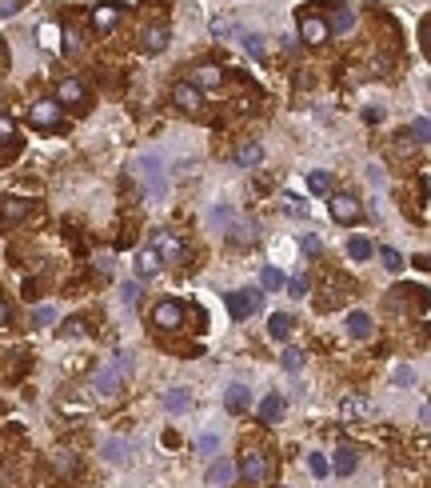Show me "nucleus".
I'll return each instance as SVG.
<instances>
[{
    "label": "nucleus",
    "mask_w": 431,
    "mask_h": 488,
    "mask_svg": "<svg viewBox=\"0 0 431 488\" xmlns=\"http://www.w3.org/2000/svg\"><path fill=\"white\" fill-rule=\"evenodd\" d=\"M239 476L248 480V485H268L271 480V456L264 448H248V453L239 456Z\"/></svg>",
    "instance_id": "obj_1"
},
{
    "label": "nucleus",
    "mask_w": 431,
    "mask_h": 488,
    "mask_svg": "<svg viewBox=\"0 0 431 488\" xmlns=\"http://www.w3.org/2000/svg\"><path fill=\"white\" fill-rule=\"evenodd\" d=\"M184 325V304L180 300H160L156 309H152V328H164V332H172V328Z\"/></svg>",
    "instance_id": "obj_2"
},
{
    "label": "nucleus",
    "mask_w": 431,
    "mask_h": 488,
    "mask_svg": "<svg viewBox=\"0 0 431 488\" xmlns=\"http://www.w3.org/2000/svg\"><path fill=\"white\" fill-rule=\"evenodd\" d=\"M28 120L36 124V129H64L60 124V104L52 97H44V100H36L28 108Z\"/></svg>",
    "instance_id": "obj_3"
},
{
    "label": "nucleus",
    "mask_w": 431,
    "mask_h": 488,
    "mask_svg": "<svg viewBox=\"0 0 431 488\" xmlns=\"http://www.w3.org/2000/svg\"><path fill=\"white\" fill-rule=\"evenodd\" d=\"M128 373V360L124 357H116L108 364V368H100V373L92 376V389L100 392V396H112V392H116V384H120V376Z\"/></svg>",
    "instance_id": "obj_4"
},
{
    "label": "nucleus",
    "mask_w": 431,
    "mask_h": 488,
    "mask_svg": "<svg viewBox=\"0 0 431 488\" xmlns=\"http://www.w3.org/2000/svg\"><path fill=\"white\" fill-rule=\"evenodd\" d=\"M152 248H156L160 264H180L184 261V244L176 241L172 232H156V236H152Z\"/></svg>",
    "instance_id": "obj_5"
},
{
    "label": "nucleus",
    "mask_w": 431,
    "mask_h": 488,
    "mask_svg": "<svg viewBox=\"0 0 431 488\" xmlns=\"http://www.w3.org/2000/svg\"><path fill=\"white\" fill-rule=\"evenodd\" d=\"M52 100H56V104H68V108H76V113L84 108V104H88V97H84V84H80L76 76H64Z\"/></svg>",
    "instance_id": "obj_6"
},
{
    "label": "nucleus",
    "mask_w": 431,
    "mask_h": 488,
    "mask_svg": "<svg viewBox=\"0 0 431 488\" xmlns=\"http://www.w3.org/2000/svg\"><path fill=\"white\" fill-rule=\"evenodd\" d=\"M255 309H260V293H228V312L236 320H248Z\"/></svg>",
    "instance_id": "obj_7"
},
{
    "label": "nucleus",
    "mask_w": 431,
    "mask_h": 488,
    "mask_svg": "<svg viewBox=\"0 0 431 488\" xmlns=\"http://www.w3.org/2000/svg\"><path fill=\"white\" fill-rule=\"evenodd\" d=\"M172 104H176V108H184V113H196V108L204 104V97H200V88H196V84L180 81L172 88Z\"/></svg>",
    "instance_id": "obj_8"
},
{
    "label": "nucleus",
    "mask_w": 431,
    "mask_h": 488,
    "mask_svg": "<svg viewBox=\"0 0 431 488\" xmlns=\"http://www.w3.org/2000/svg\"><path fill=\"white\" fill-rule=\"evenodd\" d=\"M332 216L339 225H351V220H360V200L348 193H335L332 196Z\"/></svg>",
    "instance_id": "obj_9"
},
{
    "label": "nucleus",
    "mask_w": 431,
    "mask_h": 488,
    "mask_svg": "<svg viewBox=\"0 0 431 488\" xmlns=\"http://www.w3.org/2000/svg\"><path fill=\"white\" fill-rule=\"evenodd\" d=\"M136 172H140L144 177V188H148V193H164V172H160V161H152V156H144L140 164H136Z\"/></svg>",
    "instance_id": "obj_10"
},
{
    "label": "nucleus",
    "mask_w": 431,
    "mask_h": 488,
    "mask_svg": "<svg viewBox=\"0 0 431 488\" xmlns=\"http://www.w3.org/2000/svg\"><path fill=\"white\" fill-rule=\"evenodd\" d=\"M24 216H28V200L24 196H4L0 200V220L4 225H20Z\"/></svg>",
    "instance_id": "obj_11"
},
{
    "label": "nucleus",
    "mask_w": 431,
    "mask_h": 488,
    "mask_svg": "<svg viewBox=\"0 0 431 488\" xmlns=\"http://www.w3.org/2000/svg\"><path fill=\"white\" fill-rule=\"evenodd\" d=\"M168 40H172L168 24H152V29H144V33H140L144 52H164V49H168Z\"/></svg>",
    "instance_id": "obj_12"
},
{
    "label": "nucleus",
    "mask_w": 431,
    "mask_h": 488,
    "mask_svg": "<svg viewBox=\"0 0 431 488\" xmlns=\"http://www.w3.org/2000/svg\"><path fill=\"white\" fill-rule=\"evenodd\" d=\"M116 20H120V4H112V0H100V4L92 8V29H100V33H108Z\"/></svg>",
    "instance_id": "obj_13"
},
{
    "label": "nucleus",
    "mask_w": 431,
    "mask_h": 488,
    "mask_svg": "<svg viewBox=\"0 0 431 488\" xmlns=\"http://www.w3.org/2000/svg\"><path fill=\"white\" fill-rule=\"evenodd\" d=\"M300 40H307V44H323V40H328V24H323V17H300Z\"/></svg>",
    "instance_id": "obj_14"
},
{
    "label": "nucleus",
    "mask_w": 431,
    "mask_h": 488,
    "mask_svg": "<svg viewBox=\"0 0 431 488\" xmlns=\"http://www.w3.org/2000/svg\"><path fill=\"white\" fill-rule=\"evenodd\" d=\"M355 460H360V453H355L351 444H339L328 464H332V472H339V476H351V472H355Z\"/></svg>",
    "instance_id": "obj_15"
},
{
    "label": "nucleus",
    "mask_w": 431,
    "mask_h": 488,
    "mask_svg": "<svg viewBox=\"0 0 431 488\" xmlns=\"http://www.w3.org/2000/svg\"><path fill=\"white\" fill-rule=\"evenodd\" d=\"M367 412H371V400H367V396H344V400H339V416H344V421H360Z\"/></svg>",
    "instance_id": "obj_16"
},
{
    "label": "nucleus",
    "mask_w": 431,
    "mask_h": 488,
    "mask_svg": "<svg viewBox=\"0 0 431 488\" xmlns=\"http://www.w3.org/2000/svg\"><path fill=\"white\" fill-rule=\"evenodd\" d=\"M323 24H328V33H348L351 24H355V13H351L348 4H335L332 17L323 20Z\"/></svg>",
    "instance_id": "obj_17"
},
{
    "label": "nucleus",
    "mask_w": 431,
    "mask_h": 488,
    "mask_svg": "<svg viewBox=\"0 0 431 488\" xmlns=\"http://www.w3.org/2000/svg\"><path fill=\"white\" fill-rule=\"evenodd\" d=\"M156 268H160L156 248H152V244H144L140 252H136V273H140V277H156Z\"/></svg>",
    "instance_id": "obj_18"
},
{
    "label": "nucleus",
    "mask_w": 431,
    "mask_h": 488,
    "mask_svg": "<svg viewBox=\"0 0 431 488\" xmlns=\"http://www.w3.org/2000/svg\"><path fill=\"white\" fill-rule=\"evenodd\" d=\"M188 84H196V88H216V84H220V68H216V65L192 68V81Z\"/></svg>",
    "instance_id": "obj_19"
},
{
    "label": "nucleus",
    "mask_w": 431,
    "mask_h": 488,
    "mask_svg": "<svg viewBox=\"0 0 431 488\" xmlns=\"http://www.w3.org/2000/svg\"><path fill=\"white\" fill-rule=\"evenodd\" d=\"M348 332L351 336H355V341H367V336H371V316H367V312H348Z\"/></svg>",
    "instance_id": "obj_20"
},
{
    "label": "nucleus",
    "mask_w": 431,
    "mask_h": 488,
    "mask_svg": "<svg viewBox=\"0 0 431 488\" xmlns=\"http://www.w3.org/2000/svg\"><path fill=\"white\" fill-rule=\"evenodd\" d=\"M291 328H296V320H291L287 312H276V316L268 320V336H271V341H287V332H291Z\"/></svg>",
    "instance_id": "obj_21"
},
{
    "label": "nucleus",
    "mask_w": 431,
    "mask_h": 488,
    "mask_svg": "<svg viewBox=\"0 0 431 488\" xmlns=\"http://www.w3.org/2000/svg\"><path fill=\"white\" fill-rule=\"evenodd\" d=\"M223 408H228V412H244V408H248V389H244V384H232V389L223 392Z\"/></svg>",
    "instance_id": "obj_22"
},
{
    "label": "nucleus",
    "mask_w": 431,
    "mask_h": 488,
    "mask_svg": "<svg viewBox=\"0 0 431 488\" xmlns=\"http://www.w3.org/2000/svg\"><path fill=\"white\" fill-rule=\"evenodd\" d=\"M16 148V124L8 116H0V156H12Z\"/></svg>",
    "instance_id": "obj_23"
},
{
    "label": "nucleus",
    "mask_w": 431,
    "mask_h": 488,
    "mask_svg": "<svg viewBox=\"0 0 431 488\" xmlns=\"http://www.w3.org/2000/svg\"><path fill=\"white\" fill-rule=\"evenodd\" d=\"M260 161H264V148H260V145H239L236 148V164H239V168H255Z\"/></svg>",
    "instance_id": "obj_24"
},
{
    "label": "nucleus",
    "mask_w": 431,
    "mask_h": 488,
    "mask_svg": "<svg viewBox=\"0 0 431 488\" xmlns=\"http://www.w3.org/2000/svg\"><path fill=\"white\" fill-rule=\"evenodd\" d=\"M232 476H236V469H232V464H228V460H216V464H212V469H208V485H232Z\"/></svg>",
    "instance_id": "obj_25"
},
{
    "label": "nucleus",
    "mask_w": 431,
    "mask_h": 488,
    "mask_svg": "<svg viewBox=\"0 0 431 488\" xmlns=\"http://www.w3.org/2000/svg\"><path fill=\"white\" fill-rule=\"evenodd\" d=\"M280 412H284V396H264L260 400V421H280Z\"/></svg>",
    "instance_id": "obj_26"
},
{
    "label": "nucleus",
    "mask_w": 431,
    "mask_h": 488,
    "mask_svg": "<svg viewBox=\"0 0 431 488\" xmlns=\"http://www.w3.org/2000/svg\"><path fill=\"white\" fill-rule=\"evenodd\" d=\"M164 408H168V412H188V392L172 389L168 396H164Z\"/></svg>",
    "instance_id": "obj_27"
},
{
    "label": "nucleus",
    "mask_w": 431,
    "mask_h": 488,
    "mask_svg": "<svg viewBox=\"0 0 431 488\" xmlns=\"http://www.w3.org/2000/svg\"><path fill=\"white\" fill-rule=\"evenodd\" d=\"M52 469L64 472V476H72V472H76V456L68 453V448H60V453L52 456Z\"/></svg>",
    "instance_id": "obj_28"
},
{
    "label": "nucleus",
    "mask_w": 431,
    "mask_h": 488,
    "mask_svg": "<svg viewBox=\"0 0 431 488\" xmlns=\"http://www.w3.org/2000/svg\"><path fill=\"white\" fill-rule=\"evenodd\" d=\"M128 448H132V444H128V440H120V437L104 440V456H108V460H124Z\"/></svg>",
    "instance_id": "obj_29"
},
{
    "label": "nucleus",
    "mask_w": 431,
    "mask_h": 488,
    "mask_svg": "<svg viewBox=\"0 0 431 488\" xmlns=\"http://www.w3.org/2000/svg\"><path fill=\"white\" fill-rule=\"evenodd\" d=\"M348 257H351V261H367V257H371V244H367L364 236H351V241H348Z\"/></svg>",
    "instance_id": "obj_30"
},
{
    "label": "nucleus",
    "mask_w": 431,
    "mask_h": 488,
    "mask_svg": "<svg viewBox=\"0 0 431 488\" xmlns=\"http://www.w3.org/2000/svg\"><path fill=\"white\" fill-rule=\"evenodd\" d=\"M307 188L316 196H328L332 193V177H328V172H312V177H307Z\"/></svg>",
    "instance_id": "obj_31"
},
{
    "label": "nucleus",
    "mask_w": 431,
    "mask_h": 488,
    "mask_svg": "<svg viewBox=\"0 0 431 488\" xmlns=\"http://www.w3.org/2000/svg\"><path fill=\"white\" fill-rule=\"evenodd\" d=\"M307 472H312L316 480H319V476H328V472H332V464H328V456H323V453H312V456H307Z\"/></svg>",
    "instance_id": "obj_32"
},
{
    "label": "nucleus",
    "mask_w": 431,
    "mask_h": 488,
    "mask_svg": "<svg viewBox=\"0 0 431 488\" xmlns=\"http://www.w3.org/2000/svg\"><path fill=\"white\" fill-rule=\"evenodd\" d=\"M260 284H264V288H284V273H280V268H264V273H260Z\"/></svg>",
    "instance_id": "obj_33"
},
{
    "label": "nucleus",
    "mask_w": 431,
    "mask_h": 488,
    "mask_svg": "<svg viewBox=\"0 0 431 488\" xmlns=\"http://www.w3.org/2000/svg\"><path fill=\"white\" fill-rule=\"evenodd\" d=\"M380 261H383L387 273H399V268H403V257H399L396 248H380Z\"/></svg>",
    "instance_id": "obj_34"
},
{
    "label": "nucleus",
    "mask_w": 431,
    "mask_h": 488,
    "mask_svg": "<svg viewBox=\"0 0 431 488\" xmlns=\"http://www.w3.org/2000/svg\"><path fill=\"white\" fill-rule=\"evenodd\" d=\"M280 204H284V212H287V216H307V204H303L300 196H291V193H287L284 200H280Z\"/></svg>",
    "instance_id": "obj_35"
},
{
    "label": "nucleus",
    "mask_w": 431,
    "mask_h": 488,
    "mask_svg": "<svg viewBox=\"0 0 431 488\" xmlns=\"http://www.w3.org/2000/svg\"><path fill=\"white\" fill-rule=\"evenodd\" d=\"M80 44H84V40H80V29H64V52H68V56H76Z\"/></svg>",
    "instance_id": "obj_36"
},
{
    "label": "nucleus",
    "mask_w": 431,
    "mask_h": 488,
    "mask_svg": "<svg viewBox=\"0 0 431 488\" xmlns=\"http://www.w3.org/2000/svg\"><path fill=\"white\" fill-rule=\"evenodd\" d=\"M284 368H287V373H300V368H303V352H300V348H284Z\"/></svg>",
    "instance_id": "obj_37"
},
{
    "label": "nucleus",
    "mask_w": 431,
    "mask_h": 488,
    "mask_svg": "<svg viewBox=\"0 0 431 488\" xmlns=\"http://www.w3.org/2000/svg\"><path fill=\"white\" fill-rule=\"evenodd\" d=\"M412 132H415V145H428V132H431L428 116H419V120H415L412 129H407V136H412Z\"/></svg>",
    "instance_id": "obj_38"
},
{
    "label": "nucleus",
    "mask_w": 431,
    "mask_h": 488,
    "mask_svg": "<svg viewBox=\"0 0 431 488\" xmlns=\"http://www.w3.org/2000/svg\"><path fill=\"white\" fill-rule=\"evenodd\" d=\"M244 49L252 52L255 60H264V36H255V33H248V36H244Z\"/></svg>",
    "instance_id": "obj_39"
},
{
    "label": "nucleus",
    "mask_w": 431,
    "mask_h": 488,
    "mask_svg": "<svg viewBox=\"0 0 431 488\" xmlns=\"http://www.w3.org/2000/svg\"><path fill=\"white\" fill-rule=\"evenodd\" d=\"M232 241H236V244H252L255 241V225L252 228H248V225H236V228H232Z\"/></svg>",
    "instance_id": "obj_40"
},
{
    "label": "nucleus",
    "mask_w": 431,
    "mask_h": 488,
    "mask_svg": "<svg viewBox=\"0 0 431 488\" xmlns=\"http://www.w3.org/2000/svg\"><path fill=\"white\" fill-rule=\"evenodd\" d=\"M124 304H128V309H136V304H140V284H136V280H128V284H124Z\"/></svg>",
    "instance_id": "obj_41"
},
{
    "label": "nucleus",
    "mask_w": 431,
    "mask_h": 488,
    "mask_svg": "<svg viewBox=\"0 0 431 488\" xmlns=\"http://www.w3.org/2000/svg\"><path fill=\"white\" fill-rule=\"evenodd\" d=\"M56 320V312L48 309V304H40V309H32V325H52Z\"/></svg>",
    "instance_id": "obj_42"
},
{
    "label": "nucleus",
    "mask_w": 431,
    "mask_h": 488,
    "mask_svg": "<svg viewBox=\"0 0 431 488\" xmlns=\"http://www.w3.org/2000/svg\"><path fill=\"white\" fill-rule=\"evenodd\" d=\"M24 8V0H0V17H16Z\"/></svg>",
    "instance_id": "obj_43"
},
{
    "label": "nucleus",
    "mask_w": 431,
    "mask_h": 488,
    "mask_svg": "<svg viewBox=\"0 0 431 488\" xmlns=\"http://www.w3.org/2000/svg\"><path fill=\"white\" fill-rule=\"evenodd\" d=\"M287 293H291V296H307V280L291 277V280H287Z\"/></svg>",
    "instance_id": "obj_44"
},
{
    "label": "nucleus",
    "mask_w": 431,
    "mask_h": 488,
    "mask_svg": "<svg viewBox=\"0 0 431 488\" xmlns=\"http://www.w3.org/2000/svg\"><path fill=\"white\" fill-rule=\"evenodd\" d=\"M60 332H64V336H76V332H84V320H80V316H72V320H64Z\"/></svg>",
    "instance_id": "obj_45"
},
{
    "label": "nucleus",
    "mask_w": 431,
    "mask_h": 488,
    "mask_svg": "<svg viewBox=\"0 0 431 488\" xmlns=\"http://www.w3.org/2000/svg\"><path fill=\"white\" fill-rule=\"evenodd\" d=\"M232 29H236L232 20H212V33H216V36H228V33H232Z\"/></svg>",
    "instance_id": "obj_46"
},
{
    "label": "nucleus",
    "mask_w": 431,
    "mask_h": 488,
    "mask_svg": "<svg viewBox=\"0 0 431 488\" xmlns=\"http://www.w3.org/2000/svg\"><path fill=\"white\" fill-rule=\"evenodd\" d=\"M303 252H312V257L319 252V236H316V232H307V236H303Z\"/></svg>",
    "instance_id": "obj_47"
},
{
    "label": "nucleus",
    "mask_w": 431,
    "mask_h": 488,
    "mask_svg": "<svg viewBox=\"0 0 431 488\" xmlns=\"http://www.w3.org/2000/svg\"><path fill=\"white\" fill-rule=\"evenodd\" d=\"M96 268H100V277H108V273H112V261H108V257H100V261H96Z\"/></svg>",
    "instance_id": "obj_48"
},
{
    "label": "nucleus",
    "mask_w": 431,
    "mask_h": 488,
    "mask_svg": "<svg viewBox=\"0 0 431 488\" xmlns=\"http://www.w3.org/2000/svg\"><path fill=\"white\" fill-rule=\"evenodd\" d=\"M0 320H8V304L4 300H0Z\"/></svg>",
    "instance_id": "obj_49"
}]
</instances>
